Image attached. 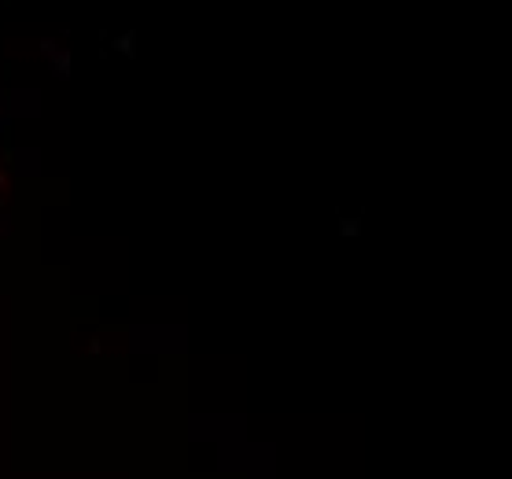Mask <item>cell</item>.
<instances>
[]
</instances>
